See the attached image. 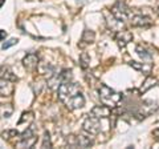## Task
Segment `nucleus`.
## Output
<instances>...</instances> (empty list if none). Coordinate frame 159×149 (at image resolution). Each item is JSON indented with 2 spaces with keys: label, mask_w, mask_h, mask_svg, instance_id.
<instances>
[{
  "label": "nucleus",
  "mask_w": 159,
  "mask_h": 149,
  "mask_svg": "<svg viewBox=\"0 0 159 149\" xmlns=\"http://www.w3.org/2000/svg\"><path fill=\"white\" fill-rule=\"evenodd\" d=\"M130 67H133L134 69L137 71H141V72H145V73H150L151 71V65L147 63H137V61H130Z\"/></svg>",
  "instance_id": "obj_14"
},
{
  "label": "nucleus",
  "mask_w": 159,
  "mask_h": 149,
  "mask_svg": "<svg viewBox=\"0 0 159 149\" xmlns=\"http://www.w3.org/2000/svg\"><path fill=\"white\" fill-rule=\"evenodd\" d=\"M0 79L9 80V81H17V76L13 74L12 69L9 65H2L0 67Z\"/></svg>",
  "instance_id": "obj_13"
},
{
  "label": "nucleus",
  "mask_w": 159,
  "mask_h": 149,
  "mask_svg": "<svg viewBox=\"0 0 159 149\" xmlns=\"http://www.w3.org/2000/svg\"><path fill=\"white\" fill-rule=\"evenodd\" d=\"M68 144L74 148H89L93 145V141L92 138L80 135V136H69Z\"/></svg>",
  "instance_id": "obj_6"
},
{
  "label": "nucleus",
  "mask_w": 159,
  "mask_h": 149,
  "mask_svg": "<svg viewBox=\"0 0 159 149\" xmlns=\"http://www.w3.org/2000/svg\"><path fill=\"white\" fill-rule=\"evenodd\" d=\"M94 32L93 31H89V29H86L85 32H84L82 35V41L85 44H89V43H93L94 41Z\"/></svg>",
  "instance_id": "obj_18"
},
{
  "label": "nucleus",
  "mask_w": 159,
  "mask_h": 149,
  "mask_svg": "<svg viewBox=\"0 0 159 149\" xmlns=\"http://www.w3.org/2000/svg\"><path fill=\"white\" fill-rule=\"evenodd\" d=\"M19 135L20 133L16 131V129H11V131H6V132L2 133L3 138H6V140H11L12 137H19Z\"/></svg>",
  "instance_id": "obj_20"
},
{
  "label": "nucleus",
  "mask_w": 159,
  "mask_h": 149,
  "mask_svg": "<svg viewBox=\"0 0 159 149\" xmlns=\"http://www.w3.org/2000/svg\"><path fill=\"white\" fill-rule=\"evenodd\" d=\"M154 104H155V103H154ZM154 104H151V107H150V109H148L147 112H143V116H145V117L148 115V113H151V111H155V109H157V107H152ZM142 107H143V108H147V101L143 103V104H142Z\"/></svg>",
  "instance_id": "obj_24"
},
{
  "label": "nucleus",
  "mask_w": 159,
  "mask_h": 149,
  "mask_svg": "<svg viewBox=\"0 0 159 149\" xmlns=\"http://www.w3.org/2000/svg\"><path fill=\"white\" fill-rule=\"evenodd\" d=\"M89 63H90V57L86 52H82L81 56H80V64H81L82 68H88L89 67Z\"/></svg>",
  "instance_id": "obj_19"
},
{
  "label": "nucleus",
  "mask_w": 159,
  "mask_h": 149,
  "mask_svg": "<svg viewBox=\"0 0 159 149\" xmlns=\"http://www.w3.org/2000/svg\"><path fill=\"white\" fill-rule=\"evenodd\" d=\"M99 99H101L102 104H105L107 107H116L117 104L122 100V95L121 93L116 92L114 89L109 88L105 84H102L99 87Z\"/></svg>",
  "instance_id": "obj_1"
},
{
  "label": "nucleus",
  "mask_w": 159,
  "mask_h": 149,
  "mask_svg": "<svg viewBox=\"0 0 159 149\" xmlns=\"http://www.w3.org/2000/svg\"><path fill=\"white\" fill-rule=\"evenodd\" d=\"M17 41H19L17 39H9L8 41H6V43L3 44L2 48H3V49H8L9 47H12V46H15V44H17Z\"/></svg>",
  "instance_id": "obj_23"
},
{
  "label": "nucleus",
  "mask_w": 159,
  "mask_h": 149,
  "mask_svg": "<svg viewBox=\"0 0 159 149\" xmlns=\"http://www.w3.org/2000/svg\"><path fill=\"white\" fill-rule=\"evenodd\" d=\"M116 40L118 43V46L123 48L126 47L129 43H130L133 40V33L130 31H127V29H119V31H117V35H116Z\"/></svg>",
  "instance_id": "obj_7"
},
{
  "label": "nucleus",
  "mask_w": 159,
  "mask_h": 149,
  "mask_svg": "<svg viewBox=\"0 0 159 149\" xmlns=\"http://www.w3.org/2000/svg\"><path fill=\"white\" fill-rule=\"evenodd\" d=\"M23 65L25 67V69H28V71H34V69H37L39 56L36 53H28L27 56L23 59Z\"/></svg>",
  "instance_id": "obj_9"
},
{
  "label": "nucleus",
  "mask_w": 159,
  "mask_h": 149,
  "mask_svg": "<svg viewBox=\"0 0 159 149\" xmlns=\"http://www.w3.org/2000/svg\"><path fill=\"white\" fill-rule=\"evenodd\" d=\"M65 105L69 108V109H78V108H82L84 105H85V97L82 96V93L80 92L78 95H76L74 97H72L70 100H68L65 103Z\"/></svg>",
  "instance_id": "obj_10"
},
{
  "label": "nucleus",
  "mask_w": 159,
  "mask_h": 149,
  "mask_svg": "<svg viewBox=\"0 0 159 149\" xmlns=\"http://www.w3.org/2000/svg\"><path fill=\"white\" fill-rule=\"evenodd\" d=\"M33 118H34V116H33V113L32 112H24L23 113V116H21V118L19 120V123H17V125H21L23 123H32L33 121Z\"/></svg>",
  "instance_id": "obj_17"
},
{
  "label": "nucleus",
  "mask_w": 159,
  "mask_h": 149,
  "mask_svg": "<svg viewBox=\"0 0 159 149\" xmlns=\"http://www.w3.org/2000/svg\"><path fill=\"white\" fill-rule=\"evenodd\" d=\"M82 127H84V131L90 133V135H98V133L102 131V125H101L99 118L94 117V116H90V115L85 118Z\"/></svg>",
  "instance_id": "obj_5"
},
{
  "label": "nucleus",
  "mask_w": 159,
  "mask_h": 149,
  "mask_svg": "<svg viewBox=\"0 0 159 149\" xmlns=\"http://www.w3.org/2000/svg\"><path fill=\"white\" fill-rule=\"evenodd\" d=\"M6 37H7V32L2 29V31H0V40H3V39H6Z\"/></svg>",
  "instance_id": "obj_25"
},
{
  "label": "nucleus",
  "mask_w": 159,
  "mask_h": 149,
  "mask_svg": "<svg viewBox=\"0 0 159 149\" xmlns=\"http://www.w3.org/2000/svg\"><path fill=\"white\" fill-rule=\"evenodd\" d=\"M19 137H20V140H19V142H16L17 148H32L37 141L33 127H29L23 133H20Z\"/></svg>",
  "instance_id": "obj_3"
},
{
  "label": "nucleus",
  "mask_w": 159,
  "mask_h": 149,
  "mask_svg": "<svg viewBox=\"0 0 159 149\" xmlns=\"http://www.w3.org/2000/svg\"><path fill=\"white\" fill-rule=\"evenodd\" d=\"M111 15H113V17H116L117 20L122 22V23L129 20V19H131V16H133L130 8H129L123 2H118V3L114 4L113 8H111Z\"/></svg>",
  "instance_id": "obj_4"
},
{
  "label": "nucleus",
  "mask_w": 159,
  "mask_h": 149,
  "mask_svg": "<svg viewBox=\"0 0 159 149\" xmlns=\"http://www.w3.org/2000/svg\"><path fill=\"white\" fill-rule=\"evenodd\" d=\"M41 147H43V148H51V147H52L49 132H45V133H44V138H43V144H41Z\"/></svg>",
  "instance_id": "obj_22"
},
{
  "label": "nucleus",
  "mask_w": 159,
  "mask_h": 149,
  "mask_svg": "<svg viewBox=\"0 0 159 149\" xmlns=\"http://www.w3.org/2000/svg\"><path fill=\"white\" fill-rule=\"evenodd\" d=\"M135 51H137V53H138V56L141 57L143 61H150L151 59H152V53H151V52H148L147 49H145L142 46H137Z\"/></svg>",
  "instance_id": "obj_15"
},
{
  "label": "nucleus",
  "mask_w": 159,
  "mask_h": 149,
  "mask_svg": "<svg viewBox=\"0 0 159 149\" xmlns=\"http://www.w3.org/2000/svg\"><path fill=\"white\" fill-rule=\"evenodd\" d=\"M13 84L9 80L0 79V96H11L13 93Z\"/></svg>",
  "instance_id": "obj_11"
},
{
  "label": "nucleus",
  "mask_w": 159,
  "mask_h": 149,
  "mask_svg": "<svg viewBox=\"0 0 159 149\" xmlns=\"http://www.w3.org/2000/svg\"><path fill=\"white\" fill-rule=\"evenodd\" d=\"M12 112H13V107L11 104H0V117L8 118L12 115Z\"/></svg>",
  "instance_id": "obj_16"
},
{
  "label": "nucleus",
  "mask_w": 159,
  "mask_h": 149,
  "mask_svg": "<svg viewBox=\"0 0 159 149\" xmlns=\"http://www.w3.org/2000/svg\"><path fill=\"white\" fill-rule=\"evenodd\" d=\"M131 24L134 27H150L151 20L143 15H137V16H131Z\"/></svg>",
  "instance_id": "obj_12"
},
{
  "label": "nucleus",
  "mask_w": 159,
  "mask_h": 149,
  "mask_svg": "<svg viewBox=\"0 0 159 149\" xmlns=\"http://www.w3.org/2000/svg\"><path fill=\"white\" fill-rule=\"evenodd\" d=\"M155 83H157V80H155L154 77H147V79H146V81H145V85L142 87L141 91H142V92H146L147 89H150L151 87L155 85Z\"/></svg>",
  "instance_id": "obj_21"
},
{
  "label": "nucleus",
  "mask_w": 159,
  "mask_h": 149,
  "mask_svg": "<svg viewBox=\"0 0 159 149\" xmlns=\"http://www.w3.org/2000/svg\"><path fill=\"white\" fill-rule=\"evenodd\" d=\"M81 92L80 89V85L76 83H72V81H66V83H62L61 85L57 88V93H58V97L64 104H65L68 100H70L72 97H74L76 95Z\"/></svg>",
  "instance_id": "obj_2"
},
{
  "label": "nucleus",
  "mask_w": 159,
  "mask_h": 149,
  "mask_svg": "<svg viewBox=\"0 0 159 149\" xmlns=\"http://www.w3.org/2000/svg\"><path fill=\"white\" fill-rule=\"evenodd\" d=\"M90 116H94V117H97V118H106V117H109V116H111V109H110V107H107V105H96L94 107L92 111H90V113H89Z\"/></svg>",
  "instance_id": "obj_8"
}]
</instances>
